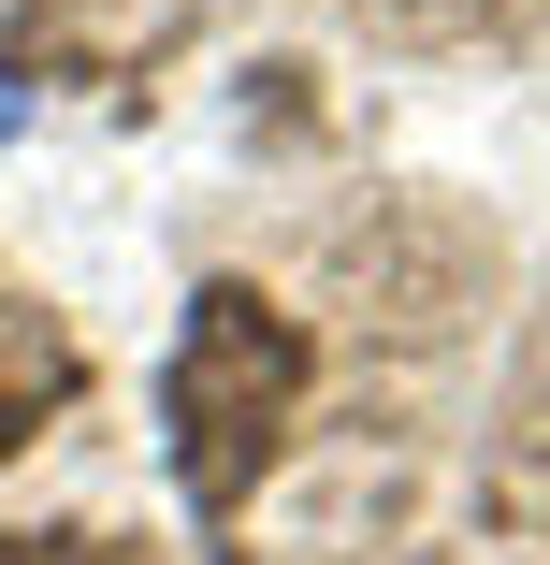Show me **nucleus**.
Here are the masks:
<instances>
[{
	"label": "nucleus",
	"instance_id": "f257e3e1",
	"mask_svg": "<svg viewBox=\"0 0 550 565\" xmlns=\"http://www.w3.org/2000/svg\"><path fill=\"white\" fill-rule=\"evenodd\" d=\"M15 131H30V87H15V73H0V146H15Z\"/></svg>",
	"mask_w": 550,
	"mask_h": 565
}]
</instances>
